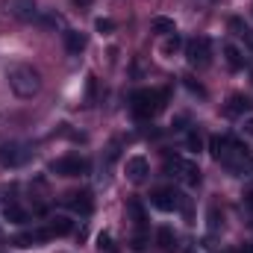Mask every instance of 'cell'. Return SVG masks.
I'll use <instances>...</instances> for the list:
<instances>
[{"label":"cell","mask_w":253,"mask_h":253,"mask_svg":"<svg viewBox=\"0 0 253 253\" xmlns=\"http://www.w3.org/2000/svg\"><path fill=\"white\" fill-rule=\"evenodd\" d=\"M156 242H159V248H162L165 253L177 251V236H174V230H171V227H162V230L156 233Z\"/></svg>","instance_id":"16"},{"label":"cell","mask_w":253,"mask_h":253,"mask_svg":"<svg viewBox=\"0 0 253 253\" xmlns=\"http://www.w3.org/2000/svg\"><path fill=\"white\" fill-rule=\"evenodd\" d=\"M30 156H33V150H30L27 144H21V141H6V147H3V153H0V162L9 165V168H18V165H24Z\"/></svg>","instance_id":"7"},{"label":"cell","mask_w":253,"mask_h":253,"mask_svg":"<svg viewBox=\"0 0 253 253\" xmlns=\"http://www.w3.org/2000/svg\"><path fill=\"white\" fill-rule=\"evenodd\" d=\"M42 24H44V27H65V18L59 12H44V15H42Z\"/></svg>","instance_id":"21"},{"label":"cell","mask_w":253,"mask_h":253,"mask_svg":"<svg viewBox=\"0 0 253 253\" xmlns=\"http://www.w3.org/2000/svg\"><path fill=\"white\" fill-rule=\"evenodd\" d=\"M165 97H168V91H153V88H138V91H132V112L138 115V118H150V115H156L162 106H165Z\"/></svg>","instance_id":"2"},{"label":"cell","mask_w":253,"mask_h":253,"mask_svg":"<svg viewBox=\"0 0 253 253\" xmlns=\"http://www.w3.org/2000/svg\"><path fill=\"white\" fill-rule=\"evenodd\" d=\"M94 27H97V33H112V30H115V21H109V18H97Z\"/></svg>","instance_id":"23"},{"label":"cell","mask_w":253,"mask_h":253,"mask_svg":"<svg viewBox=\"0 0 253 253\" xmlns=\"http://www.w3.org/2000/svg\"><path fill=\"white\" fill-rule=\"evenodd\" d=\"M47 239H53V233L44 227V230H30V233H18L15 239H12V245L15 248H33V245H42V242H47Z\"/></svg>","instance_id":"11"},{"label":"cell","mask_w":253,"mask_h":253,"mask_svg":"<svg viewBox=\"0 0 253 253\" xmlns=\"http://www.w3.org/2000/svg\"><path fill=\"white\" fill-rule=\"evenodd\" d=\"M65 47H68V53H83L85 50V36L83 33H77V30H68L65 33Z\"/></svg>","instance_id":"13"},{"label":"cell","mask_w":253,"mask_h":253,"mask_svg":"<svg viewBox=\"0 0 253 253\" xmlns=\"http://www.w3.org/2000/svg\"><path fill=\"white\" fill-rule=\"evenodd\" d=\"M65 203H68L77 215H91V209H94L91 191H71V194L65 197Z\"/></svg>","instance_id":"10"},{"label":"cell","mask_w":253,"mask_h":253,"mask_svg":"<svg viewBox=\"0 0 253 253\" xmlns=\"http://www.w3.org/2000/svg\"><path fill=\"white\" fill-rule=\"evenodd\" d=\"M3 6H6V12L15 21H33V18H39L36 0H3Z\"/></svg>","instance_id":"8"},{"label":"cell","mask_w":253,"mask_h":253,"mask_svg":"<svg viewBox=\"0 0 253 253\" xmlns=\"http://www.w3.org/2000/svg\"><path fill=\"white\" fill-rule=\"evenodd\" d=\"M230 30H233L236 36H245V33H248V27H245L242 18H230Z\"/></svg>","instance_id":"25"},{"label":"cell","mask_w":253,"mask_h":253,"mask_svg":"<svg viewBox=\"0 0 253 253\" xmlns=\"http://www.w3.org/2000/svg\"><path fill=\"white\" fill-rule=\"evenodd\" d=\"M248 206H251V209H253V191H251V194H248Z\"/></svg>","instance_id":"33"},{"label":"cell","mask_w":253,"mask_h":253,"mask_svg":"<svg viewBox=\"0 0 253 253\" xmlns=\"http://www.w3.org/2000/svg\"><path fill=\"white\" fill-rule=\"evenodd\" d=\"M3 218H6L9 224H27V221H30V215H27V209H21L18 203H9V206L3 209Z\"/></svg>","instance_id":"17"},{"label":"cell","mask_w":253,"mask_h":253,"mask_svg":"<svg viewBox=\"0 0 253 253\" xmlns=\"http://www.w3.org/2000/svg\"><path fill=\"white\" fill-rule=\"evenodd\" d=\"M186 141H189L191 150H200V147H203V138H200L197 132H189V138H186Z\"/></svg>","instance_id":"27"},{"label":"cell","mask_w":253,"mask_h":253,"mask_svg":"<svg viewBox=\"0 0 253 253\" xmlns=\"http://www.w3.org/2000/svg\"><path fill=\"white\" fill-rule=\"evenodd\" d=\"M165 171L171 174V177H177L180 183H186V186H197L200 183V168H197V162L194 159H186V156H165Z\"/></svg>","instance_id":"3"},{"label":"cell","mask_w":253,"mask_h":253,"mask_svg":"<svg viewBox=\"0 0 253 253\" xmlns=\"http://www.w3.org/2000/svg\"><path fill=\"white\" fill-rule=\"evenodd\" d=\"M242 129H245V135H253V115L245 118V126H242Z\"/></svg>","instance_id":"30"},{"label":"cell","mask_w":253,"mask_h":253,"mask_svg":"<svg viewBox=\"0 0 253 253\" xmlns=\"http://www.w3.org/2000/svg\"><path fill=\"white\" fill-rule=\"evenodd\" d=\"M124 177L132 183V186L147 183V177H150V162H147L144 156H129L126 165H124Z\"/></svg>","instance_id":"6"},{"label":"cell","mask_w":253,"mask_h":253,"mask_svg":"<svg viewBox=\"0 0 253 253\" xmlns=\"http://www.w3.org/2000/svg\"><path fill=\"white\" fill-rule=\"evenodd\" d=\"M153 33H162V36H174L177 33V24L171 21V18H153Z\"/></svg>","instance_id":"20"},{"label":"cell","mask_w":253,"mask_h":253,"mask_svg":"<svg viewBox=\"0 0 253 253\" xmlns=\"http://www.w3.org/2000/svg\"><path fill=\"white\" fill-rule=\"evenodd\" d=\"M50 171L59 177H83V174H88V159L85 156H62V159L50 162Z\"/></svg>","instance_id":"5"},{"label":"cell","mask_w":253,"mask_h":253,"mask_svg":"<svg viewBox=\"0 0 253 253\" xmlns=\"http://www.w3.org/2000/svg\"><path fill=\"white\" fill-rule=\"evenodd\" d=\"M47 230H50L53 236H68V233L74 230V224H71V221H68L65 215H56V218L50 221V227H47Z\"/></svg>","instance_id":"19"},{"label":"cell","mask_w":253,"mask_h":253,"mask_svg":"<svg viewBox=\"0 0 253 253\" xmlns=\"http://www.w3.org/2000/svg\"><path fill=\"white\" fill-rule=\"evenodd\" d=\"M9 88L18 97H36L42 91V74L33 65H12L9 68Z\"/></svg>","instance_id":"1"},{"label":"cell","mask_w":253,"mask_h":253,"mask_svg":"<svg viewBox=\"0 0 253 253\" xmlns=\"http://www.w3.org/2000/svg\"><path fill=\"white\" fill-rule=\"evenodd\" d=\"M3 147H6V138H0V153H3Z\"/></svg>","instance_id":"34"},{"label":"cell","mask_w":253,"mask_h":253,"mask_svg":"<svg viewBox=\"0 0 253 253\" xmlns=\"http://www.w3.org/2000/svg\"><path fill=\"white\" fill-rule=\"evenodd\" d=\"M206 227H209V233L215 236V233H221V227H224V212L212 203L209 209H206Z\"/></svg>","instance_id":"14"},{"label":"cell","mask_w":253,"mask_h":253,"mask_svg":"<svg viewBox=\"0 0 253 253\" xmlns=\"http://www.w3.org/2000/svg\"><path fill=\"white\" fill-rule=\"evenodd\" d=\"M144 245H147V236H144V230H138L132 236V251H144Z\"/></svg>","instance_id":"26"},{"label":"cell","mask_w":253,"mask_h":253,"mask_svg":"<svg viewBox=\"0 0 253 253\" xmlns=\"http://www.w3.org/2000/svg\"><path fill=\"white\" fill-rule=\"evenodd\" d=\"M126 212H129V218H132V224H135L138 230H144V221H147V215H144V206H141L138 200H129V206H126Z\"/></svg>","instance_id":"18"},{"label":"cell","mask_w":253,"mask_h":253,"mask_svg":"<svg viewBox=\"0 0 253 253\" xmlns=\"http://www.w3.org/2000/svg\"><path fill=\"white\" fill-rule=\"evenodd\" d=\"M224 59L230 65V71H242L245 68V56H242V50L236 44H224Z\"/></svg>","instance_id":"15"},{"label":"cell","mask_w":253,"mask_h":253,"mask_svg":"<svg viewBox=\"0 0 253 253\" xmlns=\"http://www.w3.org/2000/svg\"><path fill=\"white\" fill-rule=\"evenodd\" d=\"M177 47H180V36H177V33H174V36H168V42H165V44H162V53H174V50H177Z\"/></svg>","instance_id":"24"},{"label":"cell","mask_w":253,"mask_h":253,"mask_svg":"<svg viewBox=\"0 0 253 253\" xmlns=\"http://www.w3.org/2000/svg\"><path fill=\"white\" fill-rule=\"evenodd\" d=\"M245 112H251V100H248L245 94H233V97L224 103V115H227V118H239V115H245Z\"/></svg>","instance_id":"12"},{"label":"cell","mask_w":253,"mask_h":253,"mask_svg":"<svg viewBox=\"0 0 253 253\" xmlns=\"http://www.w3.org/2000/svg\"><path fill=\"white\" fill-rule=\"evenodd\" d=\"M186 59H189V65H194V68H206V65L212 62V42H209L206 36L191 39L189 44H186Z\"/></svg>","instance_id":"4"},{"label":"cell","mask_w":253,"mask_h":253,"mask_svg":"<svg viewBox=\"0 0 253 253\" xmlns=\"http://www.w3.org/2000/svg\"><path fill=\"white\" fill-rule=\"evenodd\" d=\"M74 3H77V6H88L91 0H74Z\"/></svg>","instance_id":"32"},{"label":"cell","mask_w":253,"mask_h":253,"mask_svg":"<svg viewBox=\"0 0 253 253\" xmlns=\"http://www.w3.org/2000/svg\"><path fill=\"white\" fill-rule=\"evenodd\" d=\"M94 94H97V80L88 77V100H94Z\"/></svg>","instance_id":"28"},{"label":"cell","mask_w":253,"mask_h":253,"mask_svg":"<svg viewBox=\"0 0 253 253\" xmlns=\"http://www.w3.org/2000/svg\"><path fill=\"white\" fill-rule=\"evenodd\" d=\"M180 197H183V191H177V189H156L153 197H150V203L156 209H162V212H177L180 209Z\"/></svg>","instance_id":"9"},{"label":"cell","mask_w":253,"mask_h":253,"mask_svg":"<svg viewBox=\"0 0 253 253\" xmlns=\"http://www.w3.org/2000/svg\"><path fill=\"white\" fill-rule=\"evenodd\" d=\"M186 85H189V88H191V91H194V94H200V97L206 94V91H203V88H200V85H197L194 80H186Z\"/></svg>","instance_id":"29"},{"label":"cell","mask_w":253,"mask_h":253,"mask_svg":"<svg viewBox=\"0 0 253 253\" xmlns=\"http://www.w3.org/2000/svg\"><path fill=\"white\" fill-rule=\"evenodd\" d=\"M239 253H253V245H242V248H239Z\"/></svg>","instance_id":"31"},{"label":"cell","mask_w":253,"mask_h":253,"mask_svg":"<svg viewBox=\"0 0 253 253\" xmlns=\"http://www.w3.org/2000/svg\"><path fill=\"white\" fill-rule=\"evenodd\" d=\"M97 248H100V251H106V253H112V251H115L112 236H109V233H100V236H97Z\"/></svg>","instance_id":"22"}]
</instances>
